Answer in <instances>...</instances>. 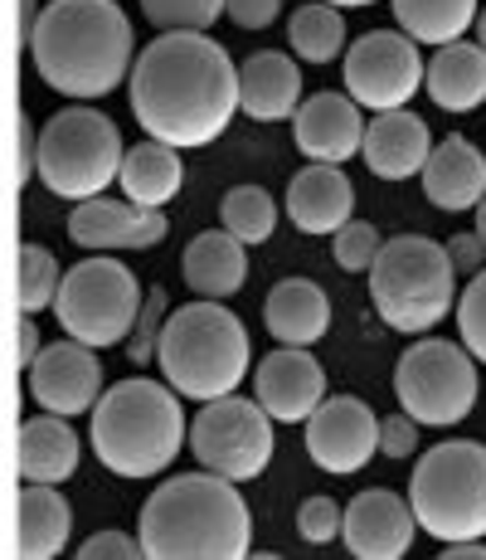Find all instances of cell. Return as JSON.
Listing matches in <instances>:
<instances>
[{
    "label": "cell",
    "mask_w": 486,
    "mask_h": 560,
    "mask_svg": "<svg viewBox=\"0 0 486 560\" xmlns=\"http://www.w3.org/2000/svg\"><path fill=\"white\" fill-rule=\"evenodd\" d=\"M418 419L414 415H389V419H380V454L384 458H394V463H404V458H414L418 454Z\"/></svg>",
    "instance_id": "obj_38"
},
{
    "label": "cell",
    "mask_w": 486,
    "mask_h": 560,
    "mask_svg": "<svg viewBox=\"0 0 486 560\" xmlns=\"http://www.w3.org/2000/svg\"><path fill=\"white\" fill-rule=\"evenodd\" d=\"M424 89L442 113H477L486 103V49L477 39H452L434 49Z\"/></svg>",
    "instance_id": "obj_26"
},
{
    "label": "cell",
    "mask_w": 486,
    "mask_h": 560,
    "mask_svg": "<svg viewBox=\"0 0 486 560\" xmlns=\"http://www.w3.org/2000/svg\"><path fill=\"white\" fill-rule=\"evenodd\" d=\"M424 196L448 214H462V210H477L482 196H486V152L472 137H442L434 147L424 166Z\"/></svg>",
    "instance_id": "obj_22"
},
{
    "label": "cell",
    "mask_w": 486,
    "mask_h": 560,
    "mask_svg": "<svg viewBox=\"0 0 486 560\" xmlns=\"http://www.w3.org/2000/svg\"><path fill=\"white\" fill-rule=\"evenodd\" d=\"M220 224L234 234V240H244L248 249H253V244H268L277 230V200L268 196L263 186H234L220 205Z\"/></svg>",
    "instance_id": "obj_31"
},
{
    "label": "cell",
    "mask_w": 486,
    "mask_h": 560,
    "mask_svg": "<svg viewBox=\"0 0 486 560\" xmlns=\"http://www.w3.org/2000/svg\"><path fill=\"white\" fill-rule=\"evenodd\" d=\"M394 20L408 39H418L424 49H442L452 39H462L477 25V0H389Z\"/></svg>",
    "instance_id": "obj_29"
},
{
    "label": "cell",
    "mask_w": 486,
    "mask_h": 560,
    "mask_svg": "<svg viewBox=\"0 0 486 560\" xmlns=\"http://www.w3.org/2000/svg\"><path fill=\"white\" fill-rule=\"evenodd\" d=\"M472 214H477V234L486 240V196H482V205H477V210H472Z\"/></svg>",
    "instance_id": "obj_45"
},
{
    "label": "cell",
    "mask_w": 486,
    "mask_h": 560,
    "mask_svg": "<svg viewBox=\"0 0 486 560\" xmlns=\"http://www.w3.org/2000/svg\"><path fill=\"white\" fill-rule=\"evenodd\" d=\"M477 357L462 341L414 337V347L394 365L399 409L424 429H458L477 409Z\"/></svg>",
    "instance_id": "obj_10"
},
{
    "label": "cell",
    "mask_w": 486,
    "mask_h": 560,
    "mask_svg": "<svg viewBox=\"0 0 486 560\" xmlns=\"http://www.w3.org/2000/svg\"><path fill=\"white\" fill-rule=\"evenodd\" d=\"M79 458H83V444H79V429H69L63 415H39L25 419L20 429V478L25 482H69L79 472Z\"/></svg>",
    "instance_id": "obj_25"
},
{
    "label": "cell",
    "mask_w": 486,
    "mask_h": 560,
    "mask_svg": "<svg viewBox=\"0 0 486 560\" xmlns=\"http://www.w3.org/2000/svg\"><path fill=\"white\" fill-rule=\"evenodd\" d=\"M418 516L408 508V498L389 488H365L345 502L341 541L355 560H404L414 546Z\"/></svg>",
    "instance_id": "obj_16"
},
{
    "label": "cell",
    "mask_w": 486,
    "mask_h": 560,
    "mask_svg": "<svg viewBox=\"0 0 486 560\" xmlns=\"http://www.w3.org/2000/svg\"><path fill=\"white\" fill-rule=\"evenodd\" d=\"M424 45L408 39L404 30H370V35L351 39L345 49V93L365 107V113H394L408 107L428 79Z\"/></svg>",
    "instance_id": "obj_12"
},
{
    "label": "cell",
    "mask_w": 486,
    "mask_h": 560,
    "mask_svg": "<svg viewBox=\"0 0 486 560\" xmlns=\"http://www.w3.org/2000/svg\"><path fill=\"white\" fill-rule=\"evenodd\" d=\"M287 49L297 54L301 63H336L351 49V35H345V10L327 5V0H307L301 10H292L287 20Z\"/></svg>",
    "instance_id": "obj_30"
},
{
    "label": "cell",
    "mask_w": 486,
    "mask_h": 560,
    "mask_svg": "<svg viewBox=\"0 0 486 560\" xmlns=\"http://www.w3.org/2000/svg\"><path fill=\"white\" fill-rule=\"evenodd\" d=\"M117 186H122V196L132 205H142V210H166V205L180 196V186H186V156H180V147L142 137L137 147H127Z\"/></svg>",
    "instance_id": "obj_27"
},
{
    "label": "cell",
    "mask_w": 486,
    "mask_h": 560,
    "mask_svg": "<svg viewBox=\"0 0 486 560\" xmlns=\"http://www.w3.org/2000/svg\"><path fill=\"white\" fill-rule=\"evenodd\" d=\"M79 560H146L142 536L127 532H93L88 541L79 546Z\"/></svg>",
    "instance_id": "obj_39"
},
{
    "label": "cell",
    "mask_w": 486,
    "mask_h": 560,
    "mask_svg": "<svg viewBox=\"0 0 486 560\" xmlns=\"http://www.w3.org/2000/svg\"><path fill=\"white\" fill-rule=\"evenodd\" d=\"M365 107L351 93H311L292 113V142L307 161H327V166H345L351 156H360L365 147Z\"/></svg>",
    "instance_id": "obj_18"
},
{
    "label": "cell",
    "mask_w": 486,
    "mask_h": 560,
    "mask_svg": "<svg viewBox=\"0 0 486 560\" xmlns=\"http://www.w3.org/2000/svg\"><path fill=\"white\" fill-rule=\"evenodd\" d=\"M253 400L277 419V424H307L327 400V371L307 347H277L258 361L253 371Z\"/></svg>",
    "instance_id": "obj_17"
},
{
    "label": "cell",
    "mask_w": 486,
    "mask_h": 560,
    "mask_svg": "<svg viewBox=\"0 0 486 560\" xmlns=\"http://www.w3.org/2000/svg\"><path fill=\"white\" fill-rule=\"evenodd\" d=\"M428 156H434V132L418 113L408 107H394V113H375L370 127H365V147L360 161L370 166L375 180H414L424 176Z\"/></svg>",
    "instance_id": "obj_19"
},
{
    "label": "cell",
    "mask_w": 486,
    "mask_h": 560,
    "mask_svg": "<svg viewBox=\"0 0 486 560\" xmlns=\"http://www.w3.org/2000/svg\"><path fill=\"white\" fill-rule=\"evenodd\" d=\"M180 273H186V283L200 298L224 303V298H234L248 283V244L234 240L224 224L220 230H204V234H194L186 244V254H180Z\"/></svg>",
    "instance_id": "obj_24"
},
{
    "label": "cell",
    "mask_w": 486,
    "mask_h": 560,
    "mask_svg": "<svg viewBox=\"0 0 486 560\" xmlns=\"http://www.w3.org/2000/svg\"><path fill=\"white\" fill-rule=\"evenodd\" d=\"M327 5H336V10H365V5H380V0H327Z\"/></svg>",
    "instance_id": "obj_44"
},
{
    "label": "cell",
    "mask_w": 486,
    "mask_h": 560,
    "mask_svg": "<svg viewBox=\"0 0 486 560\" xmlns=\"http://www.w3.org/2000/svg\"><path fill=\"white\" fill-rule=\"evenodd\" d=\"M370 303L389 331L428 337L458 307V268L448 244L428 234H394L370 264Z\"/></svg>",
    "instance_id": "obj_6"
},
{
    "label": "cell",
    "mask_w": 486,
    "mask_h": 560,
    "mask_svg": "<svg viewBox=\"0 0 486 560\" xmlns=\"http://www.w3.org/2000/svg\"><path fill=\"white\" fill-rule=\"evenodd\" d=\"M472 30H477V45L486 49V10H482V15H477V25H472Z\"/></svg>",
    "instance_id": "obj_46"
},
{
    "label": "cell",
    "mask_w": 486,
    "mask_h": 560,
    "mask_svg": "<svg viewBox=\"0 0 486 560\" xmlns=\"http://www.w3.org/2000/svg\"><path fill=\"white\" fill-rule=\"evenodd\" d=\"M166 322H170V293L166 288H151L146 293V303L142 312H137V327H132V337H127V361L142 371L146 361H156V351H161V331H166Z\"/></svg>",
    "instance_id": "obj_33"
},
{
    "label": "cell",
    "mask_w": 486,
    "mask_h": 560,
    "mask_svg": "<svg viewBox=\"0 0 486 560\" xmlns=\"http://www.w3.org/2000/svg\"><path fill=\"white\" fill-rule=\"evenodd\" d=\"M408 508L418 532L434 541H486V444L477 439H442L418 458L408 478Z\"/></svg>",
    "instance_id": "obj_7"
},
{
    "label": "cell",
    "mask_w": 486,
    "mask_h": 560,
    "mask_svg": "<svg viewBox=\"0 0 486 560\" xmlns=\"http://www.w3.org/2000/svg\"><path fill=\"white\" fill-rule=\"evenodd\" d=\"M273 424L277 419L258 400H244V395L204 400L200 415L190 419V454L200 468L220 472V478L253 482L273 463V448H277Z\"/></svg>",
    "instance_id": "obj_11"
},
{
    "label": "cell",
    "mask_w": 486,
    "mask_h": 560,
    "mask_svg": "<svg viewBox=\"0 0 486 560\" xmlns=\"http://www.w3.org/2000/svg\"><path fill=\"white\" fill-rule=\"evenodd\" d=\"M301 107V73L297 54L258 49L239 63V113L253 122H292Z\"/></svg>",
    "instance_id": "obj_21"
},
{
    "label": "cell",
    "mask_w": 486,
    "mask_h": 560,
    "mask_svg": "<svg viewBox=\"0 0 486 560\" xmlns=\"http://www.w3.org/2000/svg\"><path fill=\"white\" fill-rule=\"evenodd\" d=\"M224 15L239 30H268L283 15V0H224Z\"/></svg>",
    "instance_id": "obj_40"
},
{
    "label": "cell",
    "mask_w": 486,
    "mask_h": 560,
    "mask_svg": "<svg viewBox=\"0 0 486 560\" xmlns=\"http://www.w3.org/2000/svg\"><path fill=\"white\" fill-rule=\"evenodd\" d=\"M146 25L156 30H204L224 15V0H142Z\"/></svg>",
    "instance_id": "obj_34"
},
{
    "label": "cell",
    "mask_w": 486,
    "mask_h": 560,
    "mask_svg": "<svg viewBox=\"0 0 486 560\" xmlns=\"http://www.w3.org/2000/svg\"><path fill=\"white\" fill-rule=\"evenodd\" d=\"M287 220L301 234H336L341 224L355 220V186L345 166H327V161H307L297 176L287 180Z\"/></svg>",
    "instance_id": "obj_20"
},
{
    "label": "cell",
    "mask_w": 486,
    "mask_h": 560,
    "mask_svg": "<svg viewBox=\"0 0 486 560\" xmlns=\"http://www.w3.org/2000/svg\"><path fill=\"white\" fill-rule=\"evenodd\" d=\"M263 322L277 347H317L331 331V298L311 278H283L263 303Z\"/></svg>",
    "instance_id": "obj_23"
},
{
    "label": "cell",
    "mask_w": 486,
    "mask_h": 560,
    "mask_svg": "<svg viewBox=\"0 0 486 560\" xmlns=\"http://www.w3.org/2000/svg\"><path fill=\"white\" fill-rule=\"evenodd\" d=\"M39 351H45V347H39V327H35V317H29V312H25V317H20V371H29V365H35L39 361Z\"/></svg>",
    "instance_id": "obj_42"
},
{
    "label": "cell",
    "mask_w": 486,
    "mask_h": 560,
    "mask_svg": "<svg viewBox=\"0 0 486 560\" xmlns=\"http://www.w3.org/2000/svg\"><path fill=\"white\" fill-rule=\"evenodd\" d=\"M458 337H462V347L486 365V268L472 273V283L462 288V298H458Z\"/></svg>",
    "instance_id": "obj_36"
},
{
    "label": "cell",
    "mask_w": 486,
    "mask_h": 560,
    "mask_svg": "<svg viewBox=\"0 0 486 560\" xmlns=\"http://www.w3.org/2000/svg\"><path fill=\"white\" fill-rule=\"evenodd\" d=\"M137 536L146 560H244L253 546V516L239 482L200 468L151 492Z\"/></svg>",
    "instance_id": "obj_3"
},
{
    "label": "cell",
    "mask_w": 486,
    "mask_h": 560,
    "mask_svg": "<svg viewBox=\"0 0 486 560\" xmlns=\"http://www.w3.org/2000/svg\"><path fill=\"white\" fill-rule=\"evenodd\" d=\"M69 532H73V512L69 502L59 498L54 482H25L20 492V546L15 556L25 560H54L69 546Z\"/></svg>",
    "instance_id": "obj_28"
},
{
    "label": "cell",
    "mask_w": 486,
    "mask_h": 560,
    "mask_svg": "<svg viewBox=\"0 0 486 560\" xmlns=\"http://www.w3.org/2000/svg\"><path fill=\"white\" fill-rule=\"evenodd\" d=\"M88 444L97 463L117 478H161L180 458V448L190 444L186 405L166 381L127 375V381L107 385L103 400L93 405Z\"/></svg>",
    "instance_id": "obj_4"
},
{
    "label": "cell",
    "mask_w": 486,
    "mask_h": 560,
    "mask_svg": "<svg viewBox=\"0 0 486 560\" xmlns=\"http://www.w3.org/2000/svg\"><path fill=\"white\" fill-rule=\"evenodd\" d=\"M341 522H345V508L336 498H327V492H317V498H307L297 508V536L307 546H331L341 536Z\"/></svg>",
    "instance_id": "obj_37"
},
{
    "label": "cell",
    "mask_w": 486,
    "mask_h": 560,
    "mask_svg": "<svg viewBox=\"0 0 486 560\" xmlns=\"http://www.w3.org/2000/svg\"><path fill=\"white\" fill-rule=\"evenodd\" d=\"M442 560H486L482 536H472V541H448L442 546Z\"/></svg>",
    "instance_id": "obj_43"
},
{
    "label": "cell",
    "mask_w": 486,
    "mask_h": 560,
    "mask_svg": "<svg viewBox=\"0 0 486 560\" xmlns=\"http://www.w3.org/2000/svg\"><path fill=\"white\" fill-rule=\"evenodd\" d=\"M122 132L107 113L88 103H69L39 127V180L49 196L79 205L93 196H107L117 176H122Z\"/></svg>",
    "instance_id": "obj_8"
},
{
    "label": "cell",
    "mask_w": 486,
    "mask_h": 560,
    "mask_svg": "<svg viewBox=\"0 0 486 560\" xmlns=\"http://www.w3.org/2000/svg\"><path fill=\"white\" fill-rule=\"evenodd\" d=\"M127 98L146 137L194 152L220 142L239 113V63L204 30H161L137 54Z\"/></svg>",
    "instance_id": "obj_1"
},
{
    "label": "cell",
    "mask_w": 486,
    "mask_h": 560,
    "mask_svg": "<svg viewBox=\"0 0 486 560\" xmlns=\"http://www.w3.org/2000/svg\"><path fill=\"white\" fill-rule=\"evenodd\" d=\"M59 288H63L59 258H54L45 244H20V312L35 317V312L54 307Z\"/></svg>",
    "instance_id": "obj_32"
},
{
    "label": "cell",
    "mask_w": 486,
    "mask_h": 560,
    "mask_svg": "<svg viewBox=\"0 0 486 560\" xmlns=\"http://www.w3.org/2000/svg\"><path fill=\"white\" fill-rule=\"evenodd\" d=\"M448 258H452V268H458V273H482V268H486V240H482V234L477 230H472V234H452V240H448Z\"/></svg>",
    "instance_id": "obj_41"
},
{
    "label": "cell",
    "mask_w": 486,
    "mask_h": 560,
    "mask_svg": "<svg viewBox=\"0 0 486 560\" xmlns=\"http://www.w3.org/2000/svg\"><path fill=\"white\" fill-rule=\"evenodd\" d=\"M380 230L365 220H351L341 224L336 234H331V258H336V268H345V273H370L375 254H380Z\"/></svg>",
    "instance_id": "obj_35"
},
{
    "label": "cell",
    "mask_w": 486,
    "mask_h": 560,
    "mask_svg": "<svg viewBox=\"0 0 486 560\" xmlns=\"http://www.w3.org/2000/svg\"><path fill=\"white\" fill-rule=\"evenodd\" d=\"M375 454H380V419L360 395H327L307 419V458L331 478L370 468Z\"/></svg>",
    "instance_id": "obj_13"
},
{
    "label": "cell",
    "mask_w": 486,
    "mask_h": 560,
    "mask_svg": "<svg viewBox=\"0 0 486 560\" xmlns=\"http://www.w3.org/2000/svg\"><path fill=\"white\" fill-rule=\"evenodd\" d=\"M29 395L49 415H63V419L93 415V405L103 400V361H97V347L73 341V337L45 347L39 361L29 365Z\"/></svg>",
    "instance_id": "obj_14"
},
{
    "label": "cell",
    "mask_w": 486,
    "mask_h": 560,
    "mask_svg": "<svg viewBox=\"0 0 486 560\" xmlns=\"http://www.w3.org/2000/svg\"><path fill=\"white\" fill-rule=\"evenodd\" d=\"M142 303L146 293L132 268L117 264L112 254H93L63 273V288L54 298V322L63 327V337L107 351V347H127Z\"/></svg>",
    "instance_id": "obj_9"
},
{
    "label": "cell",
    "mask_w": 486,
    "mask_h": 560,
    "mask_svg": "<svg viewBox=\"0 0 486 560\" xmlns=\"http://www.w3.org/2000/svg\"><path fill=\"white\" fill-rule=\"evenodd\" d=\"M161 381L180 395V400H224L244 385L253 351H248V331L224 303L200 298V303L170 307V322L161 331Z\"/></svg>",
    "instance_id": "obj_5"
},
{
    "label": "cell",
    "mask_w": 486,
    "mask_h": 560,
    "mask_svg": "<svg viewBox=\"0 0 486 560\" xmlns=\"http://www.w3.org/2000/svg\"><path fill=\"white\" fill-rule=\"evenodd\" d=\"M170 234L166 210H142L132 200L93 196L69 210V240L88 254H122V249H156Z\"/></svg>",
    "instance_id": "obj_15"
},
{
    "label": "cell",
    "mask_w": 486,
    "mask_h": 560,
    "mask_svg": "<svg viewBox=\"0 0 486 560\" xmlns=\"http://www.w3.org/2000/svg\"><path fill=\"white\" fill-rule=\"evenodd\" d=\"M35 73L69 103L107 98L132 79L137 39L117 0H45L29 30Z\"/></svg>",
    "instance_id": "obj_2"
}]
</instances>
